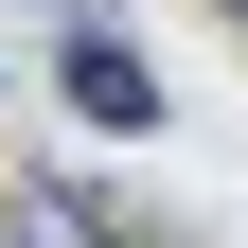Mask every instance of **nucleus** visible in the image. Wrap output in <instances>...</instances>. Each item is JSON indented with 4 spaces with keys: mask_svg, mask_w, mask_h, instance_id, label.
<instances>
[{
    "mask_svg": "<svg viewBox=\"0 0 248 248\" xmlns=\"http://www.w3.org/2000/svg\"><path fill=\"white\" fill-rule=\"evenodd\" d=\"M53 107H71L89 124V142H160V53H142V36H124V18H89V36H53Z\"/></svg>",
    "mask_w": 248,
    "mask_h": 248,
    "instance_id": "1",
    "label": "nucleus"
},
{
    "mask_svg": "<svg viewBox=\"0 0 248 248\" xmlns=\"http://www.w3.org/2000/svg\"><path fill=\"white\" fill-rule=\"evenodd\" d=\"M0 248H124L107 213L71 195V177H18V213H0Z\"/></svg>",
    "mask_w": 248,
    "mask_h": 248,
    "instance_id": "2",
    "label": "nucleus"
},
{
    "mask_svg": "<svg viewBox=\"0 0 248 248\" xmlns=\"http://www.w3.org/2000/svg\"><path fill=\"white\" fill-rule=\"evenodd\" d=\"M36 18H53V36H89V18H124V0H36Z\"/></svg>",
    "mask_w": 248,
    "mask_h": 248,
    "instance_id": "3",
    "label": "nucleus"
}]
</instances>
